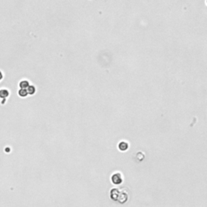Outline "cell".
I'll return each instance as SVG.
<instances>
[{
  "label": "cell",
  "mask_w": 207,
  "mask_h": 207,
  "mask_svg": "<svg viewBox=\"0 0 207 207\" xmlns=\"http://www.w3.org/2000/svg\"><path fill=\"white\" fill-rule=\"evenodd\" d=\"M110 198L121 204H124L128 201L129 191L127 188H113L110 190Z\"/></svg>",
  "instance_id": "cell-1"
},
{
  "label": "cell",
  "mask_w": 207,
  "mask_h": 207,
  "mask_svg": "<svg viewBox=\"0 0 207 207\" xmlns=\"http://www.w3.org/2000/svg\"><path fill=\"white\" fill-rule=\"evenodd\" d=\"M111 181L113 184L115 185H119L121 184L123 181V176L122 174L119 171H117L115 173H113L112 176H111Z\"/></svg>",
  "instance_id": "cell-2"
},
{
  "label": "cell",
  "mask_w": 207,
  "mask_h": 207,
  "mask_svg": "<svg viewBox=\"0 0 207 207\" xmlns=\"http://www.w3.org/2000/svg\"><path fill=\"white\" fill-rule=\"evenodd\" d=\"M118 147H119V149L121 150L125 151V150H128V148H129V144H128V143H126V142L122 141V142H121V143H119Z\"/></svg>",
  "instance_id": "cell-3"
},
{
  "label": "cell",
  "mask_w": 207,
  "mask_h": 207,
  "mask_svg": "<svg viewBox=\"0 0 207 207\" xmlns=\"http://www.w3.org/2000/svg\"><path fill=\"white\" fill-rule=\"evenodd\" d=\"M29 86V83L27 80H22L19 83V88L21 89H26L28 88Z\"/></svg>",
  "instance_id": "cell-4"
},
{
  "label": "cell",
  "mask_w": 207,
  "mask_h": 207,
  "mask_svg": "<svg viewBox=\"0 0 207 207\" xmlns=\"http://www.w3.org/2000/svg\"><path fill=\"white\" fill-rule=\"evenodd\" d=\"M27 92H28V93L30 94V95L34 94L35 92H36L35 87H34V86H32V85H29V86H28V88H27Z\"/></svg>",
  "instance_id": "cell-5"
},
{
  "label": "cell",
  "mask_w": 207,
  "mask_h": 207,
  "mask_svg": "<svg viewBox=\"0 0 207 207\" xmlns=\"http://www.w3.org/2000/svg\"><path fill=\"white\" fill-rule=\"evenodd\" d=\"M8 95H9V92H8L7 90H6V89L0 90V96H1V97L5 98V97H7Z\"/></svg>",
  "instance_id": "cell-6"
},
{
  "label": "cell",
  "mask_w": 207,
  "mask_h": 207,
  "mask_svg": "<svg viewBox=\"0 0 207 207\" xmlns=\"http://www.w3.org/2000/svg\"><path fill=\"white\" fill-rule=\"evenodd\" d=\"M19 95L21 96V97H24L28 95V92H27V89H20L19 90Z\"/></svg>",
  "instance_id": "cell-7"
},
{
  "label": "cell",
  "mask_w": 207,
  "mask_h": 207,
  "mask_svg": "<svg viewBox=\"0 0 207 207\" xmlns=\"http://www.w3.org/2000/svg\"><path fill=\"white\" fill-rule=\"evenodd\" d=\"M3 79V74L1 71H0V79Z\"/></svg>",
  "instance_id": "cell-8"
}]
</instances>
